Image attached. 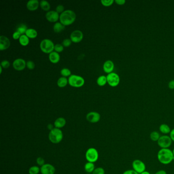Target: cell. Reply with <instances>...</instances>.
<instances>
[{
  "mask_svg": "<svg viewBox=\"0 0 174 174\" xmlns=\"http://www.w3.org/2000/svg\"><path fill=\"white\" fill-rule=\"evenodd\" d=\"M174 155L172 150L170 148H161L157 153V159L159 162L164 165L171 164L173 161Z\"/></svg>",
  "mask_w": 174,
  "mask_h": 174,
  "instance_id": "cell-1",
  "label": "cell"
},
{
  "mask_svg": "<svg viewBox=\"0 0 174 174\" xmlns=\"http://www.w3.org/2000/svg\"><path fill=\"white\" fill-rule=\"evenodd\" d=\"M76 20L75 12L72 10H66L60 14L59 22L64 26L71 25L75 22Z\"/></svg>",
  "mask_w": 174,
  "mask_h": 174,
  "instance_id": "cell-2",
  "label": "cell"
},
{
  "mask_svg": "<svg viewBox=\"0 0 174 174\" xmlns=\"http://www.w3.org/2000/svg\"><path fill=\"white\" fill-rule=\"evenodd\" d=\"M63 133L60 129L53 128L50 132L49 139L50 141L53 143H58L62 142L63 139Z\"/></svg>",
  "mask_w": 174,
  "mask_h": 174,
  "instance_id": "cell-3",
  "label": "cell"
},
{
  "mask_svg": "<svg viewBox=\"0 0 174 174\" xmlns=\"http://www.w3.org/2000/svg\"><path fill=\"white\" fill-rule=\"evenodd\" d=\"M39 47L43 53L49 54L54 51L55 44L51 39L46 38L41 40Z\"/></svg>",
  "mask_w": 174,
  "mask_h": 174,
  "instance_id": "cell-4",
  "label": "cell"
},
{
  "mask_svg": "<svg viewBox=\"0 0 174 174\" xmlns=\"http://www.w3.org/2000/svg\"><path fill=\"white\" fill-rule=\"evenodd\" d=\"M68 84L71 87L80 88L85 84V80L83 77L77 75H72L68 77Z\"/></svg>",
  "mask_w": 174,
  "mask_h": 174,
  "instance_id": "cell-5",
  "label": "cell"
},
{
  "mask_svg": "<svg viewBox=\"0 0 174 174\" xmlns=\"http://www.w3.org/2000/svg\"><path fill=\"white\" fill-rule=\"evenodd\" d=\"M172 142L170 135H162L157 141V144L161 148H169L172 145Z\"/></svg>",
  "mask_w": 174,
  "mask_h": 174,
  "instance_id": "cell-6",
  "label": "cell"
},
{
  "mask_svg": "<svg viewBox=\"0 0 174 174\" xmlns=\"http://www.w3.org/2000/svg\"><path fill=\"white\" fill-rule=\"evenodd\" d=\"M86 157L88 162H96L99 158V153L98 151L94 148H89L86 152Z\"/></svg>",
  "mask_w": 174,
  "mask_h": 174,
  "instance_id": "cell-7",
  "label": "cell"
},
{
  "mask_svg": "<svg viewBox=\"0 0 174 174\" xmlns=\"http://www.w3.org/2000/svg\"><path fill=\"white\" fill-rule=\"evenodd\" d=\"M107 77V83L111 87H116L120 82V76L116 73H111L108 74Z\"/></svg>",
  "mask_w": 174,
  "mask_h": 174,
  "instance_id": "cell-8",
  "label": "cell"
},
{
  "mask_svg": "<svg viewBox=\"0 0 174 174\" xmlns=\"http://www.w3.org/2000/svg\"><path fill=\"white\" fill-rule=\"evenodd\" d=\"M133 170L139 174L146 171V166L142 161L140 159H135L132 164Z\"/></svg>",
  "mask_w": 174,
  "mask_h": 174,
  "instance_id": "cell-9",
  "label": "cell"
},
{
  "mask_svg": "<svg viewBox=\"0 0 174 174\" xmlns=\"http://www.w3.org/2000/svg\"><path fill=\"white\" fill-rule=\"evenodd\" d=\"M83 33L82 31L79 30H76L73 31L70 35V39L72 43H80L83 39Z\"/></svg>",
  "mask_w": 174,
  "mask_h": 174,
  "instance_id": "cell-10",
  "label": "cell"
},
{
  "mask_svg": "<svg viewBox=\"0 0 174 174\" xmlns=\"http://www.w3.org/2000/svg\"><path fill=\"white\" fill-rule=\"evenodd\" d=\"M12 66L15 70L22 71L26 68V62L22 58H17L14 60Z\"/></svg>",
  "mask_w": 174,
  "mask_h": 174,
  "instance_id": "cell-11",
  "label": "cell"
},
{
  "mask_svg": "<svg viewBox=\"0 0 174 174\" xmlns=\"http://www.w3.org/2000/svg\"><path fill=\"white\" fill-rule=\"evenodd\" d=\"M45 16L48 22L56 23L58 22V20H59L60 15L56 11L50 10L46 12Z\"/></svg>",
  "mask_w": 174,
  "mask_h": 174,
  "instance_id": "cell-12",
  "label": "cell"
},
{
  "mask_svg": "<svg viewBox=\"0 0 174 174\" xmlns=\"http://www.w3.org/2000/svg\"><path fill=\"white\" fill-rule=\"evenodd\" d=\"M87 121L92 123H98L100 121L101 116L99 113L96 111H92L87 113L86 116Z\"/></svg>",
  "mask_w": 174,
  "mask_h": 174,
  "instance_id": "cell-13",
  "label": "cell"
},
{
  "mask_svg": "<svg viewBox=\"0 0 174 174\" xmlns=\"http://www.w3.org/2000/svg\"><path fill=\"white\" fill-rule=\"evenodd\" d=\"M10 46V41L8 38L4 35L0 36V51H3L8 49Z\"/></svg>",
  "mask_w": 174,
  "mask_h": 174,
  "instance_id": "cell-14",
  "label": "cell"
},
{
  "mask_svg": "<svg viewBox=\"0 0 174 174\" xmlns=\"http://www.w3.org/2000/svg\"><path fill=\"white\" fill-rule=\"evenodd\" d=\"M40 172L42 174H54L55 168L51 164H44L40 167Z\"/></svg>",
  "mask_w": 174,
  "mask_h": 174,
  "instance_id": "cell-15",
  "label": "cell"
},
{
  "mask_svg": "<svg viewBox=\"0 0 174 174\" xmlns=\"http://www.w3.org/2000/svg\"><path fill=\"white\" fill-rule=\"evenodd\" d=\"M103 68L104 72L108 74L112 73L114 68V64L113 62L110 60H107L103 64Z\"/></svg>",
  "mask_w": 174,
  "mask_h": 174,
  "instance_id": "cell-16",
  "label": "cell"
},
{
  "mask_svg": "<svg viewBox=\"0 0 174 174\" xmlns=\"http://www.w3.org/2000/svg\"><path fill=\"white\" fill-rule=\"evenodd\" d=\"M39 2L38 0H30L27 3L26 7L28 10L31 11L36 10L39 7Z\"/></svg>",
  "mask_w": 174,
  "mask_h": 174,
  "instance_id": "cell-17",
  "label": "cell"
},
{
  "mask_svg": "<svg viewBox=\"0 0 174 174\" xmlns=\"http://www.w3.org/2000/svg\"><path fill=\"white\" fill-rule=\"evenodd\" d=\"M49 59L50 62L53 64L58 63L60 60V56L59 53L53 51L49 54Z\"/></svg>",
  "mask_w": 174,
  "mask_h": 174,
  "instance_id": "cell-18",
  "label": "cell"
},
{
  "mask_svg": "<svg viewBox=\"0 0 174 174\" xmlns=\"http://www.w3.org/2000/svg\"><path fill=\"white\" fill-rule=\"evenodd\" d=\"M66 125V120L64 118H58L54 122V126L55 128L60 129L63 128Z\"/></svg>",
  "mask_w": 174,
  "mask_h": 174,
  "instance_id": "cell-19",
  "label": "cell"
},
{
  "mask_svg": "<svg viewBox=\"0 0 174 174\" xmlns=\"http://www.w3.org/2000/svg\"><path fill=\"white\" fill-rule=\"evenodd\" d=\"M159 130L164 135H167L170 134L171 131L170 127L166 124H162L160 125V126L159 127Z\"/></svg>",
  "mask_w": 174,
  "mask_h": 174,
  "instance_id": "cell-20",
  "label": "cell"
},
{
  "mask_svg": "<svg viewBox=\"0 0 174 174\" xmlns=\"http://www.w3.org/2000/svg\"><path fill=\"white\" fill-rule=\"evenodd\" d=\"M25 35H27L29 39H35L38 37V31L33 28H28Z\"/></svg>",
  "mask_w": 174,
  "mask_h": 174,
  "instance_id": "cell-21",
  "label": "cell"
},
{
  "mask_svg": "<svg viewBox=\"0 0 174 174\" xmlns=\"http://www.w3.org/2000/svg\"><path fill=\"white\" fill-rule=\"evenodd\" d=\"M64 29H65V26L60 22H56L53 25V31L55 33H56L62 32L64 30Z\"/></svg>",
  "mask_w": 174,
  "mask_h": 174,
  "instance_id": "cell-22",
  "label": "cell"
},
{
  "mask_svg": "<svg viewBox=\"0 0 174 174\" xmlns=\"http://www.w3.org/2000/svg\"><path fill=\"white\" fill-rule=\"evenodd\" d=\"M68 84V79L65 77H61L58 79L57 84L60 88H64Z\"/></svg>",
  "mask_w": 174,
  "mask_h": 174,
  "instance_id": "cell-23",
  "label": "cell"
},
{
  "mask_svg": "<svg viewBox=\"0 0 174 174\" xmlns=\"http://www.w3.org/2000/svg\"><path fill=\"white\" fill-rule=\"evenodd\" d=\"M39 6L41 8V9L44 11L48 12L51 9V5L46 0H42L39 2Z\"/></svg>",
  "mask_w": 174,
  "mask_h": 174,
  "instance_id": "cell-24",
  "label": "cell"
},
{
  "mask_svg": "<svg viewBox=\"0 0 174 174\" xmlns=\"http://www.w3.org/2000/svg\"><path fill=\"white\" fill-rule=\"evenodd\" d=\"M19 43L22 46H26L29 44L30 39L25 34L22 35L19 40Z\"/></svg>",
  "mask_w": 174,
  "mask_h": 174,
  "instance_id": "cell-25",
  "label": "cell"
},
{
  "mask_svg": "<svg viewBox=\"0 0 174 174\" xmlns=\"http://www.w3.org/2000/svg\"><path fill=\"white\" fill-rule=\"evenodd\" d=\"M97 83L100 86H104L107 83V77L104 75H101L98 78Z\"/></svg>",
  "mask_w": 174,
  "mask_h": 174,
  "instance_id": "cell-26",
  "label": "cell"
},
{
  "mask_svg": "<svg viewBox=\"0 0 174 174\" xmlns=\"http://www.w3.org/2000/svg\"><path fill=\"white\" fill-rule=\"evenodd\" d=\"M94 164L92 162H87L84 166V170L87 173H92L94 172Z\"/></svg>",
  "mask_w": 174,
  "mask_h": 174,
  "instance_id": "cell-27",
  "label": "cell"
},
{
  "mask_svg": "<svg viewBox=\"0 0 174 174\" xmlns=\"http://www.w3.org/2000/svg\"><path fill=\"white\" fill-rule=\"evenodd\" d=\"M27 26L25 24H20L16 29V31L20 33L21 35H24L26 34V31L27 30Z\"/></svg>",
  "mask_w": 174,
  "mask_h": 174,
  "instance_id": "cell-28",
  "label": "cell"
},
{
  "mask_svg": "<svg viewBox=\"0 0 174 174\" xmlns=\"http://www.w3.org/2000/svg\"><path fill=\"white\" fill-rule=\"evenodd\" d=\"M160 137V135L159 133L158 132L156 131H152L150 133V137L151 140L153 142H157L158 140L159 139Z\"/></svg>",
  "mask_w": 174,
  "mask_h": 174,
  "instance_id": "cell-29",
  "label": "cell"
},
{
  "mask_svg": "<svg viewBox=\"0 0 174 174\" xmlns=\"http://www.w3.org/2000/svg\"><path fill=\"white\" fill-rule=\"evenodd\" d=\"M60 74L62 76V77H69L72 75V72L70 69L68 68H63L60 70Z\"/></svg>",
  "mask_w": 174,
  "mask_h": 174,
  "instance_id": "cell-30",
  "label": "cell"
},
{
  "mask_svg": "<svg viewBox=\"0 0 174 174\" xmlns=\"http://www.w3.org/2000/svg\"><path fill=\"white\" fill-rule=\"evenodd\" d=\"M40 172V169L37 166H31L29 170V174H38Z\"/></svg>",
  "mask_w": 174,
  "mask_h": 174,
  "instance_id": "cell-31",
  "label": "cell"
},
{
  "mask_svg": "<svg viewBox=\"0 0 174 174\" xmlns=\"http://www.w3.org/2000/svg\"><path fill=\"white\" fill-rule=\"evenodd\" d=\"M114 1L113 0H101V3L103 6L105 7H109L112 5Z\"/></svg>",
  "mask_w": 174,
  "mask_h": 174,
  "instance_id": "cell-32",
  "label": "cell"
},
{
  "mask_svg": "<svg viewBox=\"0 0 174 174\" xmlns=\"http://www.w3.org/2000/svg\"><path fill=\"white\" fill-rule=\"evenodd\" d=\"M64 50V46L62 44H55L54 51L56 52L57 53H62Z\"/></svg>",
  "mask_w": 174,
  "mask_h": 174,
  "instance_id": "cell-33",
  "label": "cell"
},
{
  "mask_svg": "<svg viewBox=\"0 0 174 174\" xmlns=\"http://www.w3.org/2000/svg\"><path fill=\"white\" fill-rule=\"evenodd\" d=\"M26 67L30 70H33L35 68V64L32 60H28L26 62Z\"/></svg>",
  "mask_w": 174,
  "mask_h": 174,
  "instance_id": "cell-34",
  "label": "cell"
},
{
  "mask_svg": "<svg viewBox=\"0 0 174 174\" xmlns=\"http://www.w3.org/2000/svg\"><path fill=\"white\" fill-rule=\"evenodd\" d=\"M72 41H71L70 38H66L63 40L62 43V44L63 45V46L65 48H68L70 46V45L72 44Z\"/></svg>",
  "mask_w": 174,
  "mask_h": 174,
  "instance_id": "cell-35",
  "label": "cell"
},
{
  "mask_svg": "<svg viewBox=\"0 0 174 174\" xmlns=\"http://www.w3.org/2000/svg\"><path fill=\"white\" fill-rule=\"evenodd\" d=\"M92 174H105V170L102 167H98L94 169Z\"/></svg>",
  "mask_w": 174,
  "mask_h": 174,
  "instance_id": "cell-36",
  "label": "cell"
},
{
  "mask_svg": "<svg viewBox=\"0 0 174 174\" xmlns=\"http://www.w3.org/2000/svg\"><path fill=\"white\" fill-rule=\"evenodd\" d=\"M10 63L9 61L7 60H3L1 62L0 66H1L3 68L6 69V68H8L9 67H10Z\"/></svg>",
  "mask_w": 174,
  "mask_h": 174,
  "instance_id": "cell-37",
  "label": "cell"
},
{
  "mask_svg": "<svg viewBox=\"0 0 174 174\" xmlns=\"http://www.w3.org/2000/svg\"><path fill=\"white\" fill-rule=\"evenodd\" d=\"M55 11L59 14H62L64 11V7L62 5H59L56 8Z\"/></svg>",
  "mask_w": 174,
  "mask_h": 174,
  "instance_id": "cell-38",
  "label": "cell"
},
{
  "mask_svg": "<svg viewBox=\"0 0 174 174\" xmlns=\"http://www.w3.org/2000/svg\"><path fill=\"white\" fill-rule=\"evenodd\" d=\"M36 163L38 164V166H42L45 164H44V159L42 158V157H38L37 159H36Z\"/></svg>",
  "mask_w": 174,
  "mask_h": 174,
  "instance_id": "cell-39",
  "label": "cell"
},
{
  "mask_svg": "<svg viewBox=\"0 0 174 174\" xmlns=\"http://www.w3.org/2000/svg\"><path fill=\"white\" fill-rule=\"evenodd\" d=\"M21 35H22L20 33L18 32L17 31H15L12 34V38L14 40H19Z\"/></svg>",
  "mask_w": 174,
  "mask_h": 174,
  "instance_id": "cell-40",
  "label": "cell"
},
{
  "mask_svg": "<svg viewBox=\"0 0 174 174\" xmlns=\"http://www.w3.org/2000/svg\"><path fill=\"white\" fill-rule=\"evenodd\" d=\"M122 174H139L133 170H128L123 172Z\"/></svg>",
  "mask_w": 174,
  "mask_h": 174,
  "instance_id": "cell-41",
  "label": "cell"
},
{
  "mask_svg": "<svg viewBox=\"0 0 174 174\" xmlns=\"http://www.w3.org/2000/svg\"><path fill=\"white\" fill-rule=\"evenodd\" d=\"M114 2L118 5H123L125 4L126 1L125 0H116L114 1Z\"/></svg>",
  "mask_w": 174,
  "mask_h": 174,
  "instance_id": "cell-42",
  "label": "cell"
},
{
  "mask_svg": "<svg viewBox=\"0 0 174 174\" xmlns=\"http://www.w3.org/2000/svg\"><path fill=\"white\" fill-rule=\"evenodd\" d=\"M169 87L171 89H174V80H172L169 82L168 84Z\"/></svg>",
  "mask_w": 174,
  "mask_h": 174,
  "instance_id": "cell-43",
  "label": "cell"
},
{
  "mask_svg": "<svg viewBox=\"0 0 174 174\" xmlns=\"http://www.w3.org/2000/svg\"><path fill=\"white\" fill-rule=\"evenodd\" d=\"M170 136L172 139V142H174V128L171 130V132L170 133Z\"/></svg>",
  "mask_w": 174,
  "mask_h": 174,
  "instance_id": "cell-44",
  "label": "cell"
},
{
  "mask_svg": "<svg viewBox=\"0 0 174 174\" xmlns=\"http://www.w3.org/2000/svg\"><path fill=\"white\" fill-rule=\"evenodd\" d=\"M155 174H167V172L164 170H161L157 171V172L155 173Z\"/></svg>",
  "mask_w": 174,
  "mask_h": 174,
  "instance_id": "cell-45",
  "label": "cell"
},
{
  "mask_svg": "<svg viewBox=\"0 0 174 174\" xmlns=\"http://www.w3.org/2000/svg\"><path fill=\"white\" fill-rule=\"evenodd\" d=\"M48 128H49V129H50V130H52L53 129V125H52V124H49L48 126Z\"/></svg>",
  "mask_w": 174,
  "mask_h": 174,
  "instance_id": "cell-46",
  "label": "cell"
},
{
  "mask_svg": "<svg viewBox=\"0 0 174 174\" xmlns=\"http://www.w3.org/2000/svg\"><path fill=\"white\" fill-rule=\"evenodd\" d=\"M151 174L150 173V172H148V171H144V172H142V173H141V174Z\"/></svg>",
  "mask_w": 174,
  "mask_h": 174,
  "instance_id": "cell-47",
  "label": "cell"
},
{
  "mask_svg": "<svg viewBox=\"0 0 174 174\" xmlns=\"http://www.w3.org/2000/svg\"><path fill=\"white\" fill-rule=\"evenodd\" d=\"M3 68H2L1 66H0V73H1V74L2 73V70H3Z\"/></svg>",
  "mask_w": 174,
  "mask_h": 174,
  "instance_id": "cell-48",
  "label": "cell"
},
{
  "mask_svg": "<svg viewBox=\"0 0 174 174\" xmlns=\"http://www.w3.org/2000/svg\"><path fill=\"white\" fill-rule=\"evenodd\" d=\"M172 154H173V155L174 156V148H173V150H172Z\"/></svg>",
  "mask_w": 174,
  "mask_h": 174,
  "instance_id": "cell-49",
  "label": "cell"
},
{
  "mask_svg": "<svg viewBox=\"0 0 174 174\" xmlns=\"http://www.w3.org/2000/svg\"><path fill=\"white\" fill-rule=\"evenodd\" d=\"M173 161H174V157H173Z\"/></svg>",
  "mask_w": 174,
  "mask_h": 174,
  "instance_id": "cell-50",
  "label": "cell"
},
{
  "mask_svg": "<svg viewBox=\"0 0 174 174\" xmlns=\"http://www.w3.org/2000/svg\"><path fill=\"white\" fill-rule=\"evenodd\" d=\"M89 174V173H87V174Z\"/></svg>",
  "mask_w": 174,
  "mask_h": 174,
  "instance_id": "cell-51",
  "label": "cell"
}]
</instances>
